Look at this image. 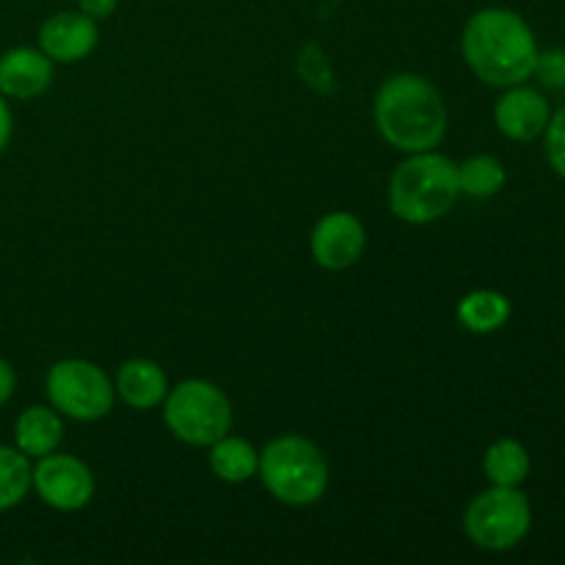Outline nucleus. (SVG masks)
Segmentation results:
<instances>
[{
	"label": "nucleus",
	"instance_id": "f257e3e1",
	"mask_svg": "<svg viewBox=\"0 0 565 565\" xmlns=\"http://www.w3.org/2000/svg\"><path fill=\"white\" fill-rule=\"evenodd\" d=\"M539 42L519 11L489 6L475 11L461 31V55L486 86L508 88L533 77Z\"/></svg>",
	"mask_w": 565,
	"mask_h": 565
},
{
	"label": "nucleus",
	"instance_id": "f03ea898",
	"mask_svg": "<svg viewBox=\"0 0 565 565\" xmlns=\"http://www.w3.org/2000/svg\"><path fill=\"white\" fill-rule=\"evenodd\" d=\"M373 119L379 136L403 154L428 152L447 136L445 97L428 77L414 72H397L381 83Z\"/></svg>",
	"mask_w": 565,
	"mask_h": 565
},
{
	"label": "nucleus",
	"instance_id": "7ed1b4c3",
	"mask_svg": "<svg viewBox=\"0 0 565 565\" xmlns=\"http://www.w3.org/2000/svg\"><path fill=\"white\" fill-rule=\"evenodd\" d=\"M461 199L458 163L447 154L428 149L412 152L395 166L386 188V204L397 221L412 226H428L450 215Z\"/></svg>",
	"mask_w": 565,
	"mask_h": 565
},
{
	"label": "nucleus",
	"instance_id": "20e7f679",
	"mask_svg": "<svg viewBox=\"0 0 565 565\" xmlns=\"http://www.w3.org/2000/svg\"><path fill=\"white\" fill-rule=\"evenodd\" d=\"M265 491L287 508L318 505L329 489V458L315 441L298 434L270 439L259 450V472Z\"/></svg>",
	"mask_w": 565,
	"mask_h": 565
},
{
	"label": "nucleus",
	"instance_id": "39448f33",
	"mask_svg": "<svg viewBox=\"0 0 565 565\" xmlns=\"http://www.w3.org/2000/svg\"><path fill=\"white\" fill-rule=\"evenodd\" d=\"M160 414L177 441L204 447V450L221 436L232 434V423H235L230 395L207 379H185L171 386Z\"/></svg>",
	"mask_w": 565,
	"mask_h": 565
},
{
	"label": "nucleus",
	"instance_id": "423d86ee",
	"mask_svg": "<svg viewBox=\"0 0 565 565\" xmlns=\"http://www.w3.org/2000/svg\"><path fill=\"white\" fill-rule=\"evenodd\" d=\"M533 527L527 494L511 486H489L463 511V533L478 550L508 552L522 544Z\"/></svg>",
	"mask_w": 565,
	"mask_h": 565
},
{
	"label": "nucleus",
	"instance_id": "0eeeda50",
	"mask_svg": "<svg viewBox=\"0 0 565 565\" xmlns=\"http://www.w3.org/2000/svg\"><path fill=\"white\" fill-rule=\"evenodd\" d=\"M44 392L55 412L75 423H99L114 412V379L88 359H61L47 370Z\"/></svg>",
	"mask_w": 565,
	"mask_h": 565
},
{
	"label": "nucleus",
	"instance_id": "6e6552de",
	"mask_svg": "<svg viewBox=\"0 0 565 565\" xmlns=\"http://www.w3.org/2000/svg\"><path fill=\"white\" fill-rule=\"evenodd\" d=\"M31 491L53 511L77 513L94 500L97 480L86 461L55 450L33 461Z\"/></svg>",
	"mask_w": 565,
	"mask_h": 565
},
{
	"label": "nucleus",
	"instance_id": "1a4fd4ad",
	"mask_svg": "<svg viewBox=\"0 0 565 565\" xmlns=\"http://www.w3.org/2000/svg\"><path fill=\"white\" fill-rule=\"evenodd\" d=\"M309 252L323 270L340 274L353 268L367 252V226L348 210L326 213L309 235Z\"/></svg>",
	"mask_w": 565,
	"mask_h": 565
},
{
	"label": "nucleus",
	"instance_id": "9d476101",
	"mask_svg": "<svg viewBox=\"0 0 565 565\" xmlns=\"http://www.w3.org/2000/svg\"><path fill=\"white\" fill-rule=\"evenodd\" d=\"M99 42V28L92 17L77 11H55L39 28V50L53 64H77L88 58Z\"/></svg>",
	"mask_w": 565,
	"mask_h": 565
},
{
	"label": "nucleus",
	"instance_id": "9b49d317",
	"mask_svg": "<svg viewBox=\"0 0 565 565\" xmlns=\"http://www.w3.org/2000/svg\"><path fill=\"white\" fill-rule=\"evenodd\" d=\"M550 116L552 110L544 94L524 83L502 88L494 105L497 130L511 141H535L539 136H544Z\"/></svg>",
	"mask_w": 565,
	"mask_h": 565
},
{
	"label": "nucleus",
	"instance_id": "f8f14e48",
	"mask_svg": "<svg viewBox=\"0 0 565 565\" xmlns=\"http://www.w3.org/2000/svg\"><path fill=\"white\" fill-rule=\"evenodd\" d=\"M55 64L39 47H11L0 55V94L6 99H36L53 86Z\"/></svg>",
	"mask_w": 565,
	"mask_h": 565
},
{
	"label": "nucleus",
	"instance_id": "ddd939ff",
	"mask_svg": "<svg viewBox=\"0 0 565 565\" xmlns=\"http://www.w3.org/2000/svg\"><path fill=\"white\" fill-rule=\"evenodd\" d=\"M114 390L116 401L130 406L132 412H152L163 406L171 384L166 370L154 359H130L116 370Z\"/></svg>",
	"mask_w": 565,
	"mask_h": 565
},
{
	"label": "nucleus",
	"instance_id": "4468645a",
	"mask_svg": "<svg viewBox=\"0 0 565 565\" xmlns=\"http://www.w3.org/2000/svg\"><path fill=\"white\" fill-rule=\"evenodd\" d=\"M64 439V417L53 406H28L14 423V447L31 461L50 456Z\"/></svg>",
	"mask_w": 565,
	"mask_h": 565
},
{
	"label": "nucleus",
	"instance_id": "2eb2a0df",
	"mask_svg": "<svg viewBox=\"0 0 565 565\" xmlns=\"http://www.w3.org/2000/svg\"><path fill=\"white\" fill-rule=\"evenodd\" d=\"M207 467L221 483H252L259 472V450L243 436L226 434L207 447Z\"/></svg>",
	"mask_w": 565,
	"mask_h": 565
},
{
	"label": "nucleus",
	"instance_id": "dca6fc26",
	"mask_svg": "<svg viewBox=\"0 0 565 565\" xmlns=\"http://www.w3.org/2000/svg\"><path fill=\"white\" fill-rule=\"evenodd\" d=\"M511 298L500 290H489V287L467 292L456 307L458 323L472 334H494L511 320Z\"/></svg>",
	"mask_w": 565,
	"mask_h": 565
},
{
	"label": "nucleus",
	"instance_id": "f3484780",
	"mask_svg": "<svg viewBox=\"0 0 565 565\" xmlns=\"http://www.w3.org/2000/svg\"><path fill=\"white\" fill-rule=\"evenodd\" d=\"M530 467H533V461H530L527 447L516 439H508V436L491 441L483 456V475L491 486L522 489L524 480L530 478Z\"/></svg>",
	"mask_w": 565,
	"mask_h": 565
},
{
	"label": "nucleus",
	"instance_id": "a211bd4d",
	"mask_svg": "<svg viewBox=\"0 0 565 565\" xmlns=\"http://www.w3.org/2000/svg\"><path fill=\"white\" fill-rule=\"evenodd\" d=\"M508 171L500 158L494 154H472L463 163H458V188L461 196L469 199H491L505 188Z\"/></svg>",
	"mask_w": 565,
	"mask_h": 565
},
{
	"label": "nucleus",
	"instance_id": "6ab92c4d",
	"mask_svg": "<svg viewBox=\"0 0 565 565\" xmlns=\"http://www.w3.org/2000/svg\"><path fill=\"white\" fill-rule=\"evenodd\" d=\"M33 461L14 445H0V513L22 505L31 494Z\"/></svg>",
	"mask_w": 565,
	"mask_h": 565
},
{
	"label": "nucleus",
	"instance_id": "aec40b11",
	"mask_svg": "<svg viewBox=\"0 0 565 565\" xmlns=\"http://www.w3.org/2000/svg\"><path fill=\"white\" fill-rule=\"evenodd\" d=\"M544 152L552 171L565 180V105L550 116V125L544 130Z\"/></svg>",
	"mask_w": 565,
	"mask_h": 565
},
{
	"label": "nucleus",
	"instance_id": "412c9836",
	"mask_svg": "<svg viewBox=\"0 0 565 565\" xmlns=\"http://www.w3.org/2000/svg\"><path fill=\"white\" fill-rule=\"evenodd\" d=\"M539 81L550 88H565V50L552 47L539 53V61H535V72Z\"/></svg>",
	"mask_w": 565,
	"mask_h": 565
},
{
	"label": "nucleus",
	"instance_id": "4be33fe9",
	"mask_svg": "<svg viewBox=\"0 0 565 565\" xmlns=\"http://www.w3.org/2000/svg\"><path fill=\"white\" fill-rule=\"evenodd\" d=\"M77 9L86 17H92L94 22H99L114 17V11L119 9V0H77Z\"/></svg>",
	"mask_w": 565,
	"mask_h": 565
},
{
	"label": "nucleus",
	"instance_id": "5701e85b",
	"mask_svg": "<svg viewBox=\"0 0 565 565\" xmlns=\"http://www.w3.org/2000/svg\"><path fill=\"white\" fill-rule=\"evenodd\" d=\"M14 390H17L14 367H11L9 359L0 356V406H6V403L14 397Z\"/></svg>",
	"mask_w": 565,
	"mask_h": 565
},
{
	"label": "nucleus",
	"instance_id": "b1692460",
	"mask_svg": "<svg viewBox=\"0 0 565 565\" xmlns=\"http://www.w3.org/2000/svg\"><path fill=\"white\" fill-rule=\"evenodd\" d=\"M11 136H14V116H11V108L9 103H6V97L0 94V152H6Z\"/></svg>",
	"mask_w": 565,
	"mask_h": 565
}]
</instances>
